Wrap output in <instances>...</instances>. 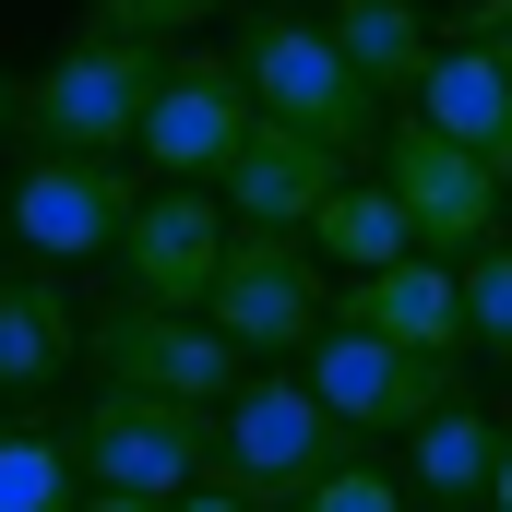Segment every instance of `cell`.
Wrapping results in <instances>:
<instances>
[{
    "label": "cell",
    "mask_w": 512,
    "mask_h": 512,
    "mask_svg": "<svg viewBox=\"0 0 512 512\" xmlns=\"http://www.w3.org/2000/svg\"><path fill=\"white\" fill-rule=\"evenodd\" d=\"M334 322L382 334V346H405V358H465V274L417 251V262H393V274H358Z\"/></svg>",
    "instance_id": "13"
},
{
    "label": "cell",
    "mask_w": 512,
    "mask_h": 512,
    "mask_svg": "<svg viewBox=\"0 0 512 512\" xmlns=\"http://www.w3.org/2000/svg\"><path fill=\"white\" fill-rule=\"evenodd\" d=\"M84 358V310L48 262H0V393H60V370Z\"/></svg>",
    "instance_id": "15"
},
{
    "label": "cell",
    "mask_w": 512,
    "mask_h": 512,
    "mask_svg": "<svg viewBox=\"0 0 512 512\" xmlns=\"http://www.w3.org/2000/svg\"><path fill=\"white\" fill-rule=\"evenodd\" d=\"M322 24H334L346 72H358L370 96H405V108H417V84H429V60H441V24H429V0H334Z\"/></svg>",
    "instance_id": "16"
},
{
    "label": "cell",
    "mask_w": 512,
    "mask_h": 512,
    "mask_svg": "<svg viewBox=\"0 0 512 512\" xmlns=\"http://www.w3.org/2000/svg\"><path fill=\"white\" fill-rule=\"evenodd\" d=\"M501 453H512V429H501V417H477V405H441V417L405 441V477L429 489V512H465V501H489V489H501Z\"/></svg>",
    "instance_id": "17"
},
{
    "label": "cell",
    "mask_w": 512,
    "mask_h": 512,
    "mask_svg": "<svg viewBox=\"0 0 512 512\" xmlns=\"http://www.w3.org/2000/svg\"><path fill=\"white\" fill-rule=\"evenodd\" d=\"M179 512H251V501H227V489H191V501H179Z\"/></svg>",
    "instance_id": "25"
},
{
    "label": "cell",
    "mask_w": 512,
    "mask_h": 512,
    "mask_svg": "<svg viewBox=\"0 0 512 512\" xmlns=\"http://www.w3.org/2000/svg\"><path fill=\"white\" fill-rule=\"evenodd\" d=\"M60 441H72L84 489H120V501H167L179 512L191 489H215V417H203V405H167V393L96 382Z\"/></svg>",
    "instance_id": "4"
},
{
    "label": "cell",
    "mask_w": 512,
    "mask_h": 512,
    "mask_svg": "<svg viewBox=\"0 0 512 512\" xmlns=\"http://www.w3.org/2000/svg\"><path fill=\"white\" fill-rule=\"evenodd\" d=\"M215 12H239V0H84L96 36H143V48H179V36L215 24Z\"/></svg>",
    "instance_id": "21"
},
{
    "label": "cell",
    "mask_w": 512,
    "mask_h": 512,
    "mask_svg": "<svg viewBox=\"0 0 512 512\" xmlns=\"http://www.w3.org/2000/svg\"><path fill=\"white\" fill-rule=\"evenodd\" d=\"M370 441L298 382V370H251L215 417V489L251 512H310V489H334Z\"/></svg>",
    "instance_id": "1"
},
{
    "label": "cell",
    "mask_w": 512,
    "mask_h": 512,
    "mask_svg": "<svg viewBox=\"0 0 512 512\" xmlns=\"http://www.w3.org/2000/svg\"><path fill=\"white\" fill-rule=\"evenodd\" d=\"M310 512H405V465H370V453H358L334 489H310Z\"/></svg>",
    "instance_id": "22"
},
{
    "label": "cell",
    "mask_w": 512,
    "mask_h": 512,
    "mask_svg": "<svg viewBox=\"0 0 512 512\" xmlns=\"http://www.w3.org/2000/svg\"><path fill=\"white\" fill-rule=\"evenodd\" d=\"M465 48H477V36H465ZM489 48H501V72H512V24H501V36H489Z\"/></svg>",
    "instance_id": "27"
},
{
    "label": "cell",
    "mask_w": 512,
    "mask_h": 512,
    "mask_svg": "<svg viewBox=\"0 0 512 512\" xmlns=\"http://www.w3.org/2000/svg\"><path fill=\"white\" fill-rule=\"evenodd\" d=\"M417 120L441 131V143H465V155L512 191V72H501V48L441 36V60H429V84H417Z\"/></svg>",
    "instance_id": "14"
},
{
    "label": "cell",
    "mask_w": 512,
    "mask_h": 512,
    "mask_svg": "<svg viewBox=\"0 0 512 512\" xmlns=\"http://www.w3.org/2000/svg\"><path fill=\"white\" fill-rule=\"evenodd\" d=\"M143 191H155V179H131L120 155H24L12 191H0V227H12V251L48 262V274H72V262H120Z\"/></svg>",
    "instance_id": "6"
},
{
    "label": "cell",
    "mask_w": 512,
    "mask_h": 512,
    "mask_svg": "<svg viewBox=\"0 0 512 512\" xmlns=\"http://www.w3.org/2000/svg\"><path fill=\"white\" fill-rule=\"evenodd\" d=\"M203 322H215L251 370H286V358H310V346L334 334V262L310 251V239L239 227V239H227V274H215V298H203Z\"/></svg>",
    "instance_id": "5"
},
{
    "label": "cell",
    "mask_w": 512,
    "mask_h": 512,
    "mask_svg": "<svg viewBox=\"0 0 512 512\" xmlns=\"http://www.w3.org/2000/svg\"><path fill=\"white\" fill-rule=\"evenodd\" d=\"M465 512H489V501H465Z\"/></svg>",
    "instance_id": "28"
},
{
    "label": "cell",
    "mask_w": 512,
    "mask_h": 512,
    "mask_svg": "<svg viewBox=\"0 0 512 512\" xmlns=\"http://www.w3.org/2000/svg\"><path fill=\"white\" fill-rule=\"evenodd\" d=\"M298 382L322 393L358 441H417L441 405H465V393H453V358H405L382 334H358V322H334V334L298 358Z\"/></svg>",
    "instance_id": "9"
},
{
    "label": "cell",
    "mask_w": 512,
    "mask_h": 512,
    "mask_svg": "<svg viewBox=\"0 0 512 512\" xmlns=\"http://www.w3.org/2000/svg\"><path fill=\"white\" fill-rule=\"evenodd\" d=\"M310 251H322L334 274H346V286H358V274H393V262H417V227H405V203H393L382 179H346V191L322 203Z\"/></svg>",
    "instance_id": "18"
},
{
    "label": "cell",
    "mask_w": 512,
    "mask_h": 512,
    "mask_svg": "<svg viewBox=\"0 0 512 512\" xmlns=\"http://www.w3.org/2000/svg\"><path fill=\"white\" fill-rule=\"evenodd\" d=\"M96 370L120 393H167V405H203V417H227V393L251 382V358L203 322V310H96Z\"/></svg>",
    "instance_id": "10"
},
{
    "label": "cell",
    "mask_w": 512,
    "mask_h": 512,
    "mask_svg": "<svg viewBox=\"0 0 512 512\" xmlns=\"http://www.w3.org/2000/svg\"><path fill=\"white\" fill-rule=\"evenodd\" d=\"M167 60L179 48H143V36H96L84 24L48 72H24V155H131Z\"/></svg>",
    "instance_id": "3"
},
{
    "label": "cell",
    "mask_w": 512,
    "mask_h": 512,
    "mask_svg": "<svg viewBox=\"0 0 512 512\" xmlns=\"http://www.w3.org/2000/svg\"><path fill=\"white\" fill-rule=\"evenodd\" d=\"M382 191L405 203V227H417V251H429V262H477L489 239H501V203H512L501 179H489L465 143H441L417 108L382 131Z\"/></svg>",
    "instance_id": "8"
},
{
    "label": "cell",
    "mask_w": 512,
    "mask_h": 512,
    "mask_svg": "<svg viewBox=\"0 0 512 512\" xmlns=\"http://www.w3.org/2000/svg\"><path fill=\"white\" fill-rule=\"evenodd\" d=\"M346 179H358L346 155H322L310 131H274V120H262L251 143H239V167L215 179V203H227L239 227H274V239H310V227H322V203H334Z\"/></svg>",
    "instance_id": "12"
},
{
    "label": "cell",
    "mask_w": 512,
    "mask_h": 512,
    "mask_svg": "<svg viewBox=\"0 0 512 512\" xmlns=\"http://www.w3.org/2000/svg\"><path fill=\"white\" fill-rule=\"evenodd\" d=\"M262 131L251 84H239V60L227 48H179L167 60V84H155V108H143V179H179V191H203V179H227L239 167V143Z\"/></svg>",
    "instance_id": "7"
},
{
    "label": "cell",
    "mask_w": 512,
    "mask_h": 512,
    "mask_svg": "<svg viewBox=\"0 0 512 512\" xmlns=\"http://www.w3.org/2000/svg\"><path fill=\"white\" fill-rule=\"evenodd\" d=\"M453 274H465V334H477V346L512 370V239H489V251L453 262Z\"/></svg>",
    "instance_id": "20"
},
{
    "label": "cell",
    "mask_w": 512,
    "mask_h": 512,
    "mask_svg": "<svg viewBox=\"0 0 512 512\" xmlns=\"http://www.w3.org/2000/svg\"><path fill=\"white\" fill-rule=\"evenodd\" d=\"M84 512H167V501H120V489H84Z\"/></svg>",
    "instance_id": "24"
},
{
    "label": "cell",
    "mask_w": 512,
    "mask_h": 512,
    "mask_svg": "<svg viewBox=\"0 0 512 512\" xmlns=\"http://www.w3.org/2000/svg\"><path fill=\"white\" fill-rule=\"evenodd\" d=\"M227 60H239V84H251V108L274 131H310L322 155H370V131H382V96L346 72V48H334V24H310V12H239V36H227Z\"/></svg>",
    "instance_id": "2"
},
{
    "label": "cell",
    "mask_w": 512,
    "mask_h": 512,
    "mask_svg": "<svg viewBox=\"0 0 512 512\" xmlns=\"http://www.w3.org/2000/svg\"><path fill=\"white\" fill-rule=\"evenodd\" d=\"M489 512H512V453H501V489H489Z\"/></svg>",
    "instance_id": "26"
},
{
    "label": "cell",
    "mask_w": 512,
    "mask_h": 512,
    "mask_svg": "<svg viewBox=\"0 0 512 512\" xmlns=\"http://www.w3.org/2000/svg\"><path fill=\"white\" fill-rule=\"evenodd\" d=\"M0 239H12V227H0Z\"/></svg>",
    "instance_id": "29"
},
{
    "label": "cell",
    "mask_w": 512,
    "mask_h": 512,
    "mask_svg": "<svg viewBox=\"0 0 512 512\" xmlns=\"http://www.w3.org/2000/svg\"><path fill=\"white\" fill-rule=\"evenodd\" d=\"M0 512H84V465L60 429H0Z\"/></svg>",
    "instance_id": "19"
},
{
    "label": "cell",
    "mask_w": 512,
    "mask_h": 512,
    "mask_svg": "<svg viewBox=\"0 0 512 512\" xmlns=\"http://www.w3.org/2000/svg\"><path fill=\"white\" fill-rule=\"evenodd\" d=\"M24 131V72H0V143Z\"/></svg>",
    "instance_id": "23"
},
{
    "label": "cell",
    "mask_w": 512,
    "mask_h": 512,
    "mask_svg": "<svg viewBox=\"0 0 512 512\" xmlns=\"http://www.w3.org/2000/svg\"><path fill=\"white\" fill-rule=\"evenodd\" d=\"M227 239H239V215H227L215 191L155 179L143 215H131V239H120V298L131 310H203L215 274H227Z\"/></svg>",
    "instance_id": "11"
}]
</instances>
